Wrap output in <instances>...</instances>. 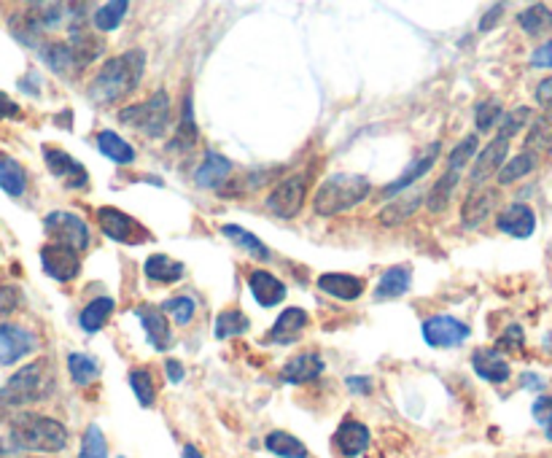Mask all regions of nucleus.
<instances>
[{
    "label": "nucleus",
    "instance_id": "obj_9",
    "mask_svg": "<svg viewBox=\"0 0 552 458\" xmlns=\"http://www.w3.org/2000/svg\"><path fill=\"white\" fill-rule=\"evenodd\" d=\"M98 222H100L103 232L109 234L110 240H116V243L138 245V243H146V240H148V232L140 227L132 216H127V214H121V211H116V208H110V205L98 211Z\"/></svg>",
    "mask_w": 552,
    "mask_h": 458
},
{
    "label": "nucleus",
    "instance_id": "obj_43",
    "mask_svg": "<svg viewBox=\"0 0 552 458\" xmlns=\"http://www.w3.org/2000/svg\"><path fill=\"white\" fill-rule=\"evenodd\" d=\"M421 200H424V195H415V197H410V200L391 203L388 208H383V211H380V222H383V224H388V227L402 224L404 219H410V216L415 214V208L421 205Z\"/></svg>",
    "mask_w": 552,
    "mask_h": 458
},
{
    "label": "nucleus",
    "instance_id": "obj_10",
    "mask_svg": "<svg viewBox=\"0 0 552 458\" xmlns=\"http://www.w3.org/2000/svg\"><path fill=\"white\" fill-rule=\"evenodd\" d=\"M507 154H509V140L501 138V135H496V138L480 151V157L474 159L471 173H469V181H471L474 186L485 184L490 176H496V173L501 170V165L507 162Z\"/></svg>",
    "mask_w": 552,
    "mask_h": 458
},
{
    "label": "nucleus",
    "instance_id": "obj_14",
    "mask_svg": "<svg viewBox=\"0 0 552 458\" xmlns=\"http://www.w3.org/2000/svg\"><path fill=\"white\" fill-rule=\"evenodd\" d=\"M440 151H442V146H440V140L437 143H432L413 165H407V170L396 178V181H391L385 189H383V197H396L399 192H404V189H410L415 181H421L432 167H434V162H437V157H440Z\"/></svg>",
    "mask_w": 552,
    "mask_h": 458
},
{
    "label": "nucleus",
    "instance_id": "obj_46",
    "mask_svg": "<svg viewBox=\"0 0 552 458\" xmlns=\"http://www.w3.org/2000/svg\"><path fill=\"white\" fill-rule=\"evenodd\" d=\"M531 119V109L528 106H518L515 111H509V114H501V121H499V135L501 138H515L520 129H523V124Z\"/></svg>",
    "mask_w": 552,
    "mask_h": 458
},
{
    "label": "nucleus",
    "instance_id": "obj_37",
    "mask_svg": "<svg viewBox=\"0 0 552 458\" xmlns=\"http://www.w3.org/2000/svg\"><path fill=\"white\" fill-rule=\"evenodd\" d=\"M264 445H267L270 453H275V456L281 458H308V448H305L297 437H291V434H286V432H272V434H267Z\"/></svg>",
    "mask_w": 552,
    "mask_h": 458
},
{
    "label": "nucleus",
    "instance_id": "obj_41",
    "mask_svg": "<svg viewBox=\"0 0 552 458\" xmlns=\"http://www.w3.org/2000/svg\"><path fill=\"white\" fill-rule=\"evenodd\" d=\"M8 24H11L14 38H19L22 43H38V33L43 30V27L38 24V19L33 16V11H30V8H27V11L14 14Z\"/></svg>",
    "mask_w": 552,
    "mask_h": 458
},
{
    "label": "nucleus",
    "instance_id": "obj_54",
    "mask_svg": "<svg viewBox=\"0 0 552 458\" xmlns=\"http://www.w3.org/2000/svg\"><path fill=\"white\" fill-rule=\"evenodd\" d=\"M537 103H539L545 111H550L552 114V76L550 79H545V81L537 87Z\"/></svg>",
    "mask_w": 552,
    "mask_h": 458
},
{
    "label": "nucleus",
    "instance_id": "obj_32",
    "mask_svg": "<svg viewBox=\"0 0 552 458\" xmlns=\"http://www.w3.org/2000/svg\"><path fill=\"white\" fill-rule=\"evenodd\" d=\"M110 313H113V300L110 297H98L81 310L79 324H81L84 332H98V329H103L109 324Z\"/></svg>",
    "mask_w": 552,
    "mask_h": 458
},
{
    "label": "nucleus",
    "instance_id": "obj_27",
    "mask_svg": "<svg viewBox=\"0 0 552 458\" xmlns=\"http://www.w3.org/2000/svg\"><path fill=\"white\" fill-rule=\"evenodd\" d=\"M410 283H413V270L410 267H404V264L391 267V270L383 272V278H380V283L375 289V297L377 300H396L410 289Z\"/></svg>",
    "mask_w": 552,
    "mask_h": 458
},
{
    "label": "nucleus",
    "instance_id": "obj_12",
    "mask_svg": "<svg viewBox=\"0 0 552 458\" xmlns=\"http://www.w3.org/2000/svg\"><path fill=\"white\" fill-rule=\"evenodd\" d=\"M43 159H46L49 173L57 176L60 181H65L68 189H87L90 176H87L84 165L76 162L71 154H65V151H60V148H43Z\"/></svg>",
    "mask_w": 552,
    "mask_h": 458
},
{
    "label": "nucleus",
    "instance_id": "obj_19",
    "mask_svg": "<svg viewBox=\"0 0 552 458\" xmlns=\"http://www.w3.org/2000/svg\"><path fill=\"white\" fill-rule=\"evenodd\" d=\"M308 327V313L302 308H289L278 316L275 327L267 332L264 343H275V345H289L297 340V335Z\"/></svg>",
    "mask_w": 552,
    "mask_h": 458
},
{
    "label": "nucleus",
    "instance_id": "obj_1",
    "mask_svg": "<svg viewBox=\"0 0 552 458\" xmlns=\"http://www.w3.org/2000/svg\"><path fill=\"white\" fill-rule=\"evenodd\" d=\"M143 71H146V54L138 49L110 57L109 62H103L98 76L92 79L90 98L100 106H110V103L129 98L138 90Z\"/></svg>",
    "mask_w": 552,
    "mask_h": 458
},
{
    "label": "nucleus",
    "instance_id": "obj_7",
    "mask_svg": "<svg viewBox=\"0 0 552 458\" xmlns=\"http://www.w3.org/2000/svg\"><path fill=\"white\" fill-rule=\"evenodd\" d=\"M46 234L57 243V245H68L76 253L84 251L90 245V229L84 224V219L65 214V211H54L43 219Z\"/></svg>",
    "mask_w": 552,
    "mask_h": 458
},
{
    "label": "nucleus",
    "instance_id": "obj_8",
    "mask_svg": "<svg viewBox=\"0 0 552 458\" xmlns=\"http://www.w3.org/2000/svg\"><path fill=\"white\" fill-rule=\"evenodd\" d=\"M41 264H43V272L60 283L65 281H73L81 270V259L73 248L68 245H57V243H49L41 248Z\"/></svg>",
    "mask_w": 552,
    "mask_h": 458
},
{
    "label": "nucleus",
    "instance_id": "obj_39",
    "mask_svg": "<svg viewBox=\"0 0 552 458\" xmlns=\"http://www.w3.org/2000/svg\"><path fill=\"white\" fill-rule=\"evenodd\" d=\"M68 369H71V377L79 386H90L100 375V364L87 353H71L68 356Z\"/></svg>",
    "mask_w": 552,
    "mask_h": 458
},
{
    "label": "nucleus",
    "instance_id": "obj_60",
    "mask_svg": "<svg viewBox=\"0 0 552 458\" xmlns=\"http://www.w3.org/2000/svg\"><path fill=\"white\" fill-rule=\"evenodd\" d=\"M184 458H203V453H200L195 445H186V448H184Z\"/></svg>",
    "mask_w": 552,
    "mask_h": 458
},
{
    "label": "nucleus",
    "instance_id": "obj_62",
    "mask_svg": "<svg viewBox=\"0 0 552 458\" xmlns=\"http://www.w3.org/2000/svg\"><path fill=\"white\" fill-rule=\"evenodd\" d=\"M545 345H547V348H550V350H552V335H547V340H545Z\"/></svg>",
    "mask_w": 552,
    "mask_h": 458
},
{
    "label": "nucleus",
    "instance_id": "obj_51",
    "mask_svg": "<svg viewBox=\"0 0 552 458\" xmlns=\"http://www.w3.org/2000/svg\"><path fill=\"white\" fill-rule=\"evenodd\" d=\"M16 305H19V289L0 286V316H8Z\"/></svg>",
    "mask_w": 552,
    "mask_h": 458
},
{
    "label": "nucleus",
    "instance_id": "obj_52",
    "mask_svg": "<svg viewBox=\"0 0 552 458\" xmlns=\"http://www.w3.org/2000/svg\"><path fill=\"white\" fill-rule=\"evenodd\" d=\"M523 343H526V338H523V329H520L518 324H512V327L504 332V338L499 340V345H501V348H507V350H520Z\"/></svg>",
    "mask_w": 552,
    "mask_h": 458
},
{
    "label": "nucleus",
    "instance_id": "obj_18",
    "mask_svg": "<svg viewBox=\"0 0 552 458\" xmlns=\"http://www.w3.org/2000/svg\"><path fill=\"white\" fill-rule=\"evenodd\" d=\"M334 445L337 451L342 453L345 458H356L361 456L369 445V429L358 421H342L337 434H334Z\"/></svg>",
    "mask_w": 552,
    "mask_h": 458
},
{
    "label": "nucleus",
    "instance_id": "obj_50",
    "mask_svg": "<svg viewBox=\"0 0 552 458\" xmlns=\"http://www.w3.org/2000/svg\"><path fill=\"white\" fill-rule=\"evenodd\" d=\"M534 418L545 429V434L552 440V396H539L534 402Z\"/></svg>",
    "mask_w": 552,
    "mask_h": 458
},
{
    "label": "nucleus",
    "instance_id": "obj_11",
    "mask_svg": "<svg viewBox=\"0 0 552 458\" xmlns=\"http://www.w3.org/2000/svg\"><path fill=\"white\" fill-rule=\"evenodd\" d=\"M469 338V327L452 316H432L424 324V340L434 348H455Z\"/></svg>",
    "mask_w": 552,
    "mask_h": 458
},
{
    "label": "nucleus",
    "instance_id": "obj_25",
    "mask_svg": "<svg viewBox=\"0 0 552 458\" xmlns=\"http://www.w3.org/2000/svg\"><path fill=\"white\" fill-rule=\"evenodd\" d=\"M229 173H232V162H229L226 157L208 154V157L203 159V165L197 167L195 181H197V186H203V189H219L221 184L229 178Z\"/></svg>",
    "mask_w": 552,
    "mask_h": 458
},
{
    "label": "nucleus",
    "instance_id": "obj_53",
    "mask_svg": "<svg viewBox=\"0 0 552 458\" xmlns=\"http://www.w3.org/2000/svg\"><path fill=\"white\" fill-rule=\"evenodd\" d=\"M531 65H534V68H552V41H547L545 46H539V49L531 54Z\"/></svg>",
    "mask_w": 552,
    "mask_h": 458
},
{
    "label": "nucleus",
    "instance_id": "obj_34",
    "mask_svg": "<svg viewBox=\"0 0 552 458\" xmlns=\"http://www.w3.org/2000/svg\"><path fill=\"white\" fill-rule=\"evenodd\" d=\"M458 181H461V173L447 170L440 181H437V184L429 189V195H426V205H429V211H432V214H442V211L447 208V203H450V197H452V192H455Z\"/></svg>",
    "mask_w": 552,
    "mask_h": 458
},
{
    "label": "nucleus",
    "instance_id": "obj_3",
    "mask_svg": "<svg viewBox=\"0 0 552 458\" xmlns=\"http://www.w3.org/2000/svg\"><path fill=\"white\" fill-rule=\"evenodd\" d=\"M54 377H52V364L38 358L27 367H22L16 375L8 377V383L0 388V421L8 418L11 413L35 405L52 394Z\"/></svg>",
    "mask_w": 552,
    "mask_h": 458
},
{
    "label": "nucleus",
    "instance_id": "obj_16",
    "mask_svg": "<svg viewBox=\"0 0 552 458\" xmlns=\"http://www.w3.org/2000/svg\"><path fill=\"white\" fill-rule=\"evenodd\" d=\"M496 227L501 229L504 234H512V237H531L534 229H537V216L528 205L523 203H515V205H507L499 219H496Z\"/></svg>",
    "mask_w": 552,
    "mask_h": 458
},
{
    "label": "nucleus",
    "instance_id": "obj_30",
    "mask_svg": "<svg viewBox=\"0 0 552 458\" xmlns=\"http://www.w3.org/2000/svg\"><path fill=\"white\" fill-rule=\"evenodd\" d=\"M41 54H43V62H46L54 73H60V76H76V73H79L76 60H73L68 43L52 41V43H46V46L41 49Z\"/></svg>",
    "mask_w": 552,
    "mask_h": 458
},
{
    "label": "nucleus",
    "instance_id": "obj_20",
    "mask_svg": "<svg viewBox=\"0 0 552 458\" xmlns=\"http://www.w3.org/2000/svg\"><path fill=\"white\" fill-rule=\"evenodd\" d=\"M324 372V358L319 353H300L289 358L281 369L283 383H310Z\"/></svg>",
    "mask_w": 552,
    "mask_h": 458
},
{
    "label": "nucleus",
    "instance_id": "obj_63",
    "mask_svg": "<svg viewBox=\"0 0 552 458\" xmlns=\"http://www.w3.org/2000/svg\"><path fill=\"white\" fill-rule=\"evenodd\" d=\"M547 253H550V259H552V243H550V248H547Z\"/></svg>",
    "mask_w": 552,
    "mask_h": 458
},
{
    "label": "nucleus",
    "instance_id": "obj_29",
    "mask_svg": "<svg viewBox=\"0 0 552 458\" xmlns=\"http://www.w3.org/2000/svg\"><path fill=\"white\" fill-rule=\"evenodd\" d=\"M526 151L539 157V154H552V114L537 116L531 121V129L526 135Z\"/></svg>",
    "mask_w": 552,
    "mask_h": 458
},
{
    "label": "nucleus",
    "instance_id": "obj_31",
    "mask_svg": "<svg viewBox=\"0 0 552 458\" xmlns=\"http://www.w3.org/2000/svg\"><path fill=\"white\" fill-rule=\"evenodd\" d=\"M518 22H520V27H523L528 35H545V33H550L552 30L550 5L534 3V5H528L526 11L518 14Z\"/></svg>",
    "mask_w": 552,
    "mask_h": 458
},
{
    "label": "nucleus",
    "instance_id": "obj_28",
    "mask_svg": "<svg viewBox=\"0 0 552 458\" xmlns=\"http://www.w3.org/2000/svg\"><path fill=\"white\" fill-rule=\"evenodd\" d=\"M0 189H3L5 195H11V197H19V195H24V189H27V173H24V167H22L14 157H8V154H0Z\"/></svg>",
    "mask_w": 552,
    "mask_h": 458
},
{
    "label": "nucleus",
    "instance_id": "obj_44",
    "mask_svg": "<svg viewBox=\"0 0 552 458\" xmlns=\"http://www.w3.org/2000/svg\"><path fill=\"white\" fill-rule=\"evenodd\" d=\"M248 319L240 313V310H224L216 319V338L226 340V338H237L243 332H248Z\"/></svg>",
    "mask_w": 552,
    "mask_h": 458
},
{
    "label": "nucleus",
    "instance_id": "obj_6",
    "mask_svg": "<svg viewBox=\"0 0 552 458\" xmlns=\"http://www.w3.org/2000/svg\"><path fill=\"white\" fill-rule=\"evenodd\" d=\"M308 197V176H291L286 181H281L270 195H267V208L270 214H275L278 219H294Z\"/></svg>",
    "mask_w": 552,
    "mask_h": 458
},
{
    "label": "nucleus",
    "instance_id": "obj_4",
    "mask_svg": "<svg viewBox=\"0 0 552 458\" xmlns=\"http://www.w3.org/2000/svg\"><path fill=\"white\" fill-rule=\"evenodd\" d=\"M369 192H372L369 178L356 176V173H334L319 186V192L313 197V211L319 216L345 214V211L356 208L358 203H364L369 197Z\"/></svg>",
    "mask_w": 552,
    "mask_h": 458
},
{
    "label": "nucleus",
    "instance_id": "obj_42",
    "mask_svg": "<svg viewBox=\"0 0 552 458\" xmlns=\"http://www.w3.org/2000/svg\"><path fill=\"white\" fill-rule=\"evenodd\" d=\"M129 386H132V391H135V396H138V402H140L143 407H151V405H154V399H157V386H154L151 369H146V367L132 369V372H129Z\"/></svg>",
    "mask_w": 552,
    "mask_h": 458
},
{
    "label": "nucleus",
    "instance_id": "obj_58",
    "mask_svg": "<svg viewBox=\"0 0 552 458\" xmlns=\"http://www.w3.org/2000/svg\"><path fill=\"white\" fill-rule=\"evenodd\" d=\"M347 388H350V391H364V394H369L372 383H369V377H347Z\"/></svg>",
    "mask_w": 552,
    "mask_h": 458
},
{
    "label": "nucleus",
    "instance_id": "obj_22",
    "mask_svg": "<svg viewBox=\"0 0 552 458\" xmlns=\"http://www.w3.org/2000/svg\"><path fill=\"white\" fill-rule=\"evenodd\" d=\"M135 316L140 319V324L146 327L148 332V340L157 350H165L170 345V324H167V316H162L159 308L154 305H138L135 308Z\"/></svg>",
    "mask_w": 552,
    "mask_h": 458
},
{
    "label": "nucleus",
    "instance_id": "obj_33",
    "mask_svg": "<svg viewBox=\"0 0 552 458\" xmlns=\"http://www.w3.org/2000/svg\"><path fill=\"white\" fill-rule=\"evenodd\" d=\"M98 148H100L103 157H109V159L119 162V165H129V162L135 159V148H132L124 138H119L116 132H110V129H103V132L98 135Z\"/></svg>",
    "mask_w": 552,
    "mask_h": 458
},
{
    "label": "nucleus",
    "instance_id": "obj_57",
    "mask_svg": "<svg viewBox=\"0 0 552 458\" xmlns=\"http://www.w3.org/2000/svg\"><path fill=\"white\" fill-rule=\"evenodd\" d=\"M165 372H167V380H170V383H181V380H184V364L176 361V358H167Z\"/></svg>",
    "mask_w": 552,
    "mask_h": 458
},
{
    "label": "nucleus",
    "instance_id": "obj_40",
    "mask_svg": "<svg viewBox=\"0 0 552 458\" xmlns=\"http://www.w3.org/2000/svg\"><path fill=\"white\" fill-rule=\"evenodd\" d=\"M127 8H129L127 0H110L106 5H100V8L95 11V16H92V19H95V27H98L100 33L116 30V27L121 24V19H124Z\"/></svg>",
    "mask_w": 552,
    "mask_h": 458
},
{
    "label": "nucleus",
    "instance_id": "obj_55",
    "mask_svg": "<svg viewBox=\"0 0 552 458\" xmlns=\"http://www.w3.org/2000/svg\"><path fill=\"white\" fill-rule=\"evenodd\" d=\"M19 114H22V109L5 92H0V119H16Z\"/></svg>",
    "mask_w": 552,
    "mask_h": 458
},
{
    "label": "nucleus",
    "instance_id": "obj_2",
    "mask_svg": "<svg viewBox=\"0 0 552 458\" xmlns=\"http://www.w3.org/2000/svg\"><path fill=\"white\" fill-rule=\"evenodd\" d=\"M8 443L14 451H33V453H60L68 445V429L38 413H19L11 418Z\"/></svg>",
    "mask_w": 552,
    "mask_h": 458
},
{
    "label": "nucleus",
    "instance_id": "obj_26",
    "mask_svg": "<svg viewBox=\"0 0 552 458\" xmlns=\"http://www.w3.org/2000/svg\"><path fill=\"white\" fill-rule=\"evenodd\" d=\"M143 270H146V278H151L157 283H178L184 278V272H186V267L181 262H176V259H170L165 253L148 256Z\"/></svg>",
    "mask_w": 552,
    "mask_h": 458
},
{
    "label": "nucleus",
    "instance_id": "obj_5",
    "mask_svg": "<svg viewBox=\"0 0 552 458\" xmlns=\"http://www.w3.org/2000/svg\"><path fill=\"white\" fill-rule=\"evenodd\" d=\"M119 119L140 132H146L148 138H162L170 121V98L165 90H157L151 95V100L140 103V106H129L124 109Z\"/></svg>",
    "mask_w": 552,
    "mask_h": 458
},
{
    "label": "nucleus",
    "instance_id": "obj_61",
    "mask_svg": "<svg viewBox=\"0 0 552 458\" xmlns=\"http://www.w3.org/2000/svg\"><path fill=\"white\" fill-rule=\"evenodd\" d=\"M11 453H14V448H11V443L5 445L3 440H0V458H11Z\"/></svg>",
    "mask_w": 552,
    "mask_h": 458
},
{
    "label": "nucleus",
    "instance_id": "obj_38",
    "mask_svg": "<svg viewBox=\"0 0 552 458\" xmlns=\"http://www.w3.org/2000/svg\"><path fill=\"white\" fill-rule=\"evenodd\" d=\"M221 232H224V237H229L234 245H240V248H245L251 256H256V259H262V262H267L270 259V251H267V245L259 240V237H253L251 232H245L243 227H237V224H226V227H221Z\"/></svg>",
    "mask_w": 552,
    "mask_h": 458
},
{
    "label": "nucleus",
    "instance_id": "obj_47",
    "mask_svg": "<svg viewBox=\"0 0 552 458\" xmlns=\"http://www.w3.org/2000/svg\"><path fill=\"white\" fill-rule=\"evenodd\" d=\"M79 458H106V437L100 432V426H90L84 432V440H81V453Z\"/></svg>",
    "mask_w": 552,
    "mask_h": 458
},
{
    "label": "nucleus",
    "instance_id": "obj_48",
    "mask_svg": "<svg viewBox=\"0 0 552 458\" xmlns=\"http://www.w3.org/2000/svg\"><path fill=\"white\" fill-rule=\"evenodd\" d=\"M162 313H170L176 319V324L186 327L195 319V302L189 297H176V300H167L162 305Z\"/></svg>",
    "mask_w": 552,
    "mask_h": 458
},
{
    "label": "nucleus",
    "instance_id": "obj_17",
    "mask_svg": "<svg viewBox=\"0 0 552 458\" xmlns=\"http://www.w3.org/2000/svg\"><path fill=\"white\" fill-rule=\"evenodd\" d=\"M248 289L253 291V300L262 308H272L286 300V286L267 270H253L248 275Z\"/></svg>",
    "mask_w": 552,
    "mask_h": 458
},
{
    "label": "nucleus",
    "instance_id": "obj_56",
    "mask_svg": "<svg viewBox=\"0 0 552 458\" xmlns=\"http://www.w3.org/2000/svg\"><path fill=\"white\" fill-rule=\"evenodd\" d=\"M501 14H504V5H501V3H496V5H493V8H490V11H488L485 16H482V22H480V30H482V33H485V30H490V27H493V24H496V22L501 19Z\"/></svg>",
    "mask_w": 552,
    "mask_h": 458
},
{
    "label": "nucleus",
    "instance_id": "obj_24",
    "mask_svg": "<svg viewBox=\"0 0 552 458\" xmlns=\"http://www.w3.org/2000/svg\"><path fill=\"white\" fill-rule=\"evenodd\" d=\"M68 46H71V54H73L79 71H84L90 62H95V60L103 54V49H106V43H103L98 35L84 33V30H71V41H68Z\"/></svg>",
    "mask_w": 552,
    "mask_h": 458
},
{
    "label": "nucleus",
    "instance_id": "obj_45",
    "mask_svg": "<svg viewBox=\"0 0 552 458\" xmlns=\"http://www.w3.org/2000/svg\"><path fill=\"white\" fill-rule=\"evenodd\" d=\"M474 151H477V135H469V138H463L452 151H450V157H447V170H455V173H461L466 165H469V159L474 157Z\"/></svg>",
    "mask_w": 552,
    "mask_h": 458
},
{
    "label": "nucleus",
    "instance_id": "obj_35",
    "mask_svg": "<svg viewBox=\"0 0 552 458\" xmlns=\"http://www.w3.org/2000/svg\"><path fill=\"white\" fill-rule=\"evenodd\" d=\"M197 143V124H195V109H192V95L184 98V114L178 121V132L173 138V146L170 148H178V151H186Z\"/></svg>",
    "mask_w": 552,
    "mask_h": 458
},
{
    "label": "nucleus",
    "instance_id": "obj_21",
    "mask_svg": "<svg viewBox=\"0 0 552 458\" xmlns=\"http://www.w3.org/2000/svg\"><path fill=\"white\" fill-rule=\"evenodd\" d=\"M493 205H496V192L493 189H474L466 197L463 208H461V224L466 229L480 227L488 219Z\"/></svg>",
    "mask_w": 552,
    "mask_h": 458
},
{
    "label": "nucleus",
    "instance_id": "obj_36",
    "mask_svg": "<svg viewBox=\"0 0 552 458\" xmlns=\"http://www.w3.org/2000/svg\"><path fill=\"white\" fill-rule=\"evenodd\" d=\"M534 167H537V157L528 154V151H523V154L512 157L509 162H504L496 176H499V184L507 186V184H515V181L526 178L528 173H534Z\"/></svg>",
    "mask_w": 552,
    "mask_h": 458
},
{
    "label": "nucleus",
    "instance_id": "obj_59",
    "mask_svg": "<svg viewBox=\"0 0 552 458\" xmlns=\"http://www.w3.org/2000/svg\"><path fill=\"white\" fill-rule=\"evenodd\" d=\"M523 380H526V386H528V388H542V386H545V383H542L537 375H526Z\"/></svg>",
    "mask_w": 552,
    "mask_h": 458
},
{
    "label": "nucleus",
    "instance_id": "obj_13",
    "mask_svg": "<svg viewBox=\"0 0 552 458\" xmlns=\"http://www.w3.org/2000/svg\"><path fill=\"white\" fill-rule=\"evenodd\" d=\"M35 335L16 327V324H0V364H14L35 350Z\"/></svg>",
    "mask_w": 552,
    "mask_h": 458
},
{
    "label": "nucleus",
    "instance_id": "obj_23",
    "mask_svg": "<svg viewBox=\"0 0 552 458\" xmlns=\"http://www.w3.org/2000/svg\"><path fill=\"white\" fill-rule=\"evenodd\" d=\"M319 289L324 294H329L334 300H356L364 294V281L356 278V275H347V272H327L319 278Z\"/></svg>",
    "mask_w": 552,
    "mask_h": 458
},
{
    "label": "nucleus",
    "instance_id": "obj_49",
    "mask_svg": "<svg viewBox=\"0 0 552 458\" xmlns=\"http://www.w3.org/2000/svg\"><path fill=\"white\" fill-rule=\"evenodd\" d=\"M474 119H477V129H480V132H490V129L501 121V103H499V100H485V103H480Z\"/></svg>",
    "mask_w": 552,
    "mask_h": 458
},
{
    "label": "nucleus",
    "instance_id": "obj_15",
    "mask_svg": "<svg viewBox=\"0 0 552 458\" xmlns=\"http://www.w3.org/2000/svg\"><path fill=\"white\" fill-rule=\"evenodd\" d=\"M471 367L474 372L488 380V383H507L509 380V361L496 350V348H477L471 356Z\"/></svg>",
    "mask_w": 552,
    "mask_h": 458
}]
</instances>
